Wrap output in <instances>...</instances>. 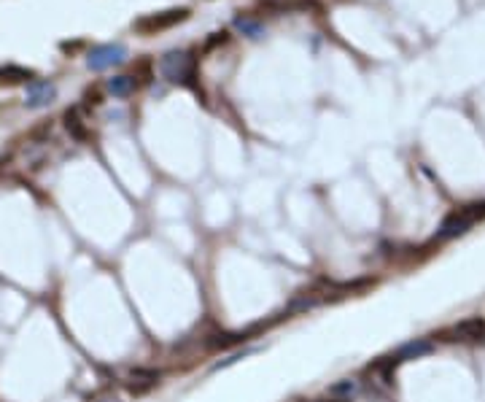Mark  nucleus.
Wrapping results in <instances>:
<instances>
[{"mask_svg": "<svg viewBox=\"0 0 485 402\" xmlns=\"http://www.w3.org/2000/svg\"><path fill=\"white\" fill-rule=\"evenodd\" d=\"M57 98V87L46 81V78H33L27 84V92H24V105L27 108H46Z\"/></svg>", "mask_w": 485, "mask_h": 402, "instance_id": "nucleus-5", "label": "nucleus"}, {"mask_svg": "<svg viewBox=\"0 0 485 402\" xmlns=\"http://www.w3.org/2000/svg\"><path fill=\"white\" fill-rule=\"evenodd\" d=\"M356 392H359V383H356V381H351V378H342V381L332 383V386L326 389V394H329V397H340V400H351Z\"/></svg>", "mask_w": 485, "mask_h": 402, "instance_id": "nucleus-13", "label": "nucleus"}, {"mask_svg": "<svg viewBox=\"0 0 485 402\" xmlns=\"http://www.w3.org/2000/svg\"><path fill=\"white\" fill-rule=\"evenodd\" d=\"M159 71L168 78L170 84H181V87H197L194 78H197V60H194L189 51H168L162 60H159Z\"/></svg>", "mask_w": 485, "mask_h": 402, "instance_id": "nucleus-1", "label": "nucleus"}, {"mask_svg": "<svg viewBox=\"0 0 485 402\" xmlns=\"http://www.w3.org/2000/svg\"><path fill=\"white\" fill-rule=\"evenodd\" d=\"M448 340H459V343H480L485 340V319L483 316H469L459 322L456 327L448 332Z\"/></svg>", "mask_w": 485, "mask_h": 402, "instance_id": "nucleus-6", "label": "nucleus"}, {"mask_svg": "<svg viewBox=\"0 0 485 402\" xmlns=\"http://www.w3.org/2000/svg\"><path fill=\"white\" fill-rule=\"evenodd\" d=\"M235 27L240 30L242 35H248V38H262L265 35V25L259 22V19H254V17H248V14H242L235 19Z\"/></svg>", "mask_w": 485, "mask_h": 402, "instance_id": "nucleus-12", "label": "nucleus"}, {"mask_svg": "<svg viewBox=\"0 0 485 402\" xmlns=\"http://www.w3.org/2000/svg\"><path fill=\"white\" fill-rule=\"evenodd\" d=\"M100 103H103L100 87H87V92H84V105H100Z\"/></svg>", "mask_w": 485, "mask_h": 402, "instance_id": "nucleus-15", "label": "nucleus"}, {"mask_svg": "<svg viewBox=\"0 0 485 402\" xmlns=\"http://www.w3.org/2000/svg\"><path fill=\"white\" fill-rule=\"evenodd\" d=\"M33 78H35V71H30L24 65H3L0 68V84H8V87H14V84H30Z\"/></svg>", "mask_w": 485, "mask_h": 402, "instance_id": "nucleus-9", "label": "nucleus"}, {"mask_svg": "<svg viewBox=\"0 0 485 402\" xmlns=\"http://www.w3.org/2000/svg\"><path fill=\"white\" fill-rule=\"evenodd\" d=\"M127 60V46L124 44H100L92 46L87 54V68L89 71H108L116 68Z\"/></svg>", "mask_w": 485, "mask_h": 402, "instance_id": "nucleus-4", "label": "nucleus"}, {"mask_svg": "<svg viewBox=\"0 0 485 402\" xmlns=\"http://www.w3.org/2000/svg\"><path fill=\"white\" fill-rule=\"evenodd\" d=\"M189 19V8H170V11H159V14H148L132 22V30L141 33V35H154V33H162L170 30L178 22H186Z\"/></svg>", "mask_w": 485, "mask_h": 402, "instance_id": "nucleus-3", "label": "nucleus"}, {"mask_svg": "<svg viewBox=\"0 0 485 402\" xmlns=\"http://www.w3.org/2000/svg\"><path fill=\"white\" fill-rule=\"evenodd\" d=\"M81 46H84L81 41H76V44H68V41H65V44H60V49H62V51H76V49H81Z\"/></svg>", "mask_w": 485, "mask_h": 402, "instance_id": "nucleus-16", "label": "nucleus"}, {"mask_svg": "<svg viewBox=\"0 0 485 402\" xmlns=\"http://www.w3.org/2000/svg\"><path fill=\"white\" fill-rule=\"evenodd\" d=\"M65 130L71 132V138H76V141H87V125H84L78 108H68L65 111Z\"/></svg>", "mask_w": 485, "mask_h": 402, "instance_id": "nucleus-11", "label": "nucleus"}, {"mask_svg": "<svg viewBox=\"0 0 485 402\" xmlns=\"http://www.w3.org/2000/svg\"><path fill=\"white\" fill-rule=\"evenodd\" d=\"M105 87L114 98H130L135 92V78L132 76H114V78H108Z\"/></svg>", "mask_w": 485, "mask_h": 402, "instance_id": "nucleus-10", "label": "nucleus"}, {"mask_svg": "<svg viewBox=\"0 0 485 402\" xmlns=\"http://www.w3.org/2000/svg\"><path fill=\"white\" fill-rule=\"evenodd\" d=\"M159 378H162L159 370H143V367H138V370H132L127 376V389L132 394H146L148 389H154L159 383Z\"/></svg>", "mask_w": 485, "mask_h": 402, "instance_id": "nucleus-8", "label": "nucleus"}, {"mask_svg": "<svg viewBox=\"0 0 485 402\" xmlns=\"http://www.w3.org/2000/svg\"><path fill=\"white\" fill-rule=\"evenodd\" d=\"M485 216V202H472V205H464L459 208L456 213H450L442 227H439V232H436V241H450V238H456V235H464L469 227L475 225V222H480Z\"/></svg>", "mask_w": 485, "mask_h": 402, "instance_id": "nucleus-2", "label": "nucleus"}, {"mask_svg": "<svg viewBox=\"0 0 485 402\" xmlns=\"http://www.w3.org/2000/svg\"><path fill=\"white\" fill-rule=\"evenodd\" d=\"M434 351V346L429 343V340H410V343H405V346H399L396 351L391 353L386 359L388 367H396V365H402V362H410V359H421V356H426V353Z\"/></svg>", "mask_w": 485, "mask_h": 402, "instance_id": "nucleus-7", "label": "nucleus"}, {"mask_svg": "<svg viewBox=\"0 0 485 402\" xmlns=\"http://www.w3.org/2000/svg\"><path fill=\"white\" fill-rule=\"evenodd\" d=\"M224 44H229V33H213L208 41H205V46H202V51H213V49H218V46H224Z\"/></svg>", "mask_w": 485, "mask_h": 402, "instance_id": "nucleus-14", "label": "nucleus"}]
</instances>
